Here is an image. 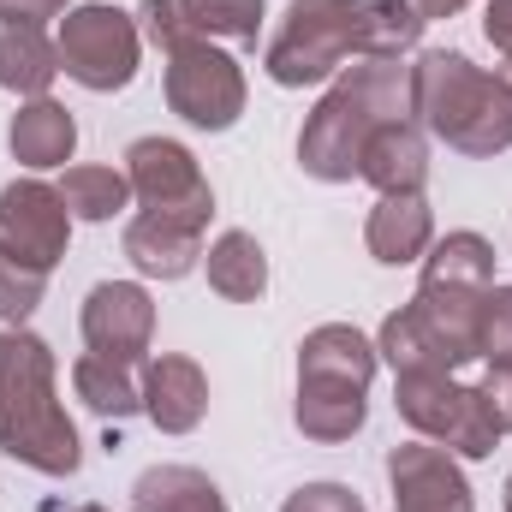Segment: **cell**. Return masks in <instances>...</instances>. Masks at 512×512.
<instances>
[{"label":"cell","mask_w":512,"mask_h":512,"mask_svg":"<svg viewBox=\"0 0 512 512\" xmlns=\"http://www.w3.org/2000/svg\"><path fill=\"white\" fill-rule=\"evenodd\" d=\"M131 512H227V501L191 465H149L131 483Z\"/></svg>","instance_id":"obj_20"},{"label":"cell","mask_w":512,"mask_h":512,"mask_svg":"<svg viewBox=\"0 0 512 512\" xmlns=\"http://www.w3.org/2000/svg\"><path fill=\"white\" fill-rule=\"evenodd\" d=\"M489 364H507L512 358V286H489L483 292V352Z\"/></svg>","instance_id":"obj_29"},{"label":"cell","mask_w":512,"mask_h":512,"mask_svg":"<svg viewBox=\"0 0 512 512\" xmlns=\"http://www.w3.org/2000/svg\"><path fill=\"white\" fill-rule=\"evenodd\" d=\"M411 120L459 155H501L512 149L507 72H483L459 48H429L411 66Z\"/></svg>","instance_id":"obj_3"},{"label":"cell","mask_w":512,"mask_h":512,"mask_svg":"<svg viewBox=\"0 0 512 512\" xmlns=\"http://www.w3.org/2000/svg\"><path fill=\"white\" fill-rule=\"evenodd\" d=\"M411 120V66L405 60H358L340 72V84L316 102V114L298 131V161L310 179L340 185L358 173V155L376 126Z\"/></svg>","instance_id":"obj_1"},{"label":"cell","mask_w":512,"mask_h":512,"mask_svg":"<svg viewBox=\"0 0 512 512\" xmlns=\"http://www.w3.org/2000/svg\"><path fill=\"white\" fill-rule=\"evenodd\" d=\"M292 417H298V429L310 435V441H352L358 429H364V417H370V405H364V393L358 387H322V382H298V405H292Z\"/></svg>","instance_id":"obj_21"},{"label":"cell","mask_w":512,"mask_h":512,"mask_svg":"<svg viewBox=\"0 0 512 512\" xmlns=\"http://www.w3.org/2000/svg\"><path fill=\"white\" fill-rule=\"evenodd\" d=\"M507 512H512V477H507Z\"/></svg>","instance_id":"obj_36"},{"label":"cell","mask_w":512,"mask_h":512,"mask_svg":"<svg viewBox=\"0 0 512 512\" xmlns=\"http://www.w3.org/2000/svg\"><path fill=\"white\" fill-rule=\"evenodd\" d=\"M0 447L42 477H72L84 459L78 429L54 399V352L24 328H0Z\"/></svg>","instance_id":"obj_2"},{"label":"cell","mask_w":512,"mask_h":512,"mask_svg":"<svg viewBox=\"0 0 512 512\" xmlns=\"http://www.w3.org/2000/svg\"><path fill=\"white\" fill-rule=\"evenodd\" d=\"M126 256H131V268L149 274V280H185L197 268V256H203V227L143 209L126 227Z\"/></svg>","instance_id":"obj_15"},{"label":"cell","mask_w":512,"mask_h":512,"mask_svg":"<svg viewBox=\"0 0 512 512\" xmlns=\"http://www.w3.org/2000/svg\"><path fill=\"white\" fill-rule=\"evenodd\" d=\"M179 12L197 42H215V36L256 42V30H262V0H179Z\"/></svg>","instance_id":"obj_26"},{"label":"cell","mask_w":512,"mask_h":512,"mask_svg":"<svg viewBox=\"0 0 512 512\" xmlns=\"http://www.w3.org/2000/svg\"><path fill=\"white\" fill-rule=\"evenodd\" d=\"M501 72H507V84H512V60H507V66H501Z\"/></svg>","instance_id":"obj_37"},{"label":"cell","mask_w":512,"mask_h":512,"mask_svg":"<svg viewBox=\"0 0 512 512\" xmlns=\"http://www.w3.org/2000/svg\"><path fill=\"white\" fill-rule=\"evenodd\" d=\"M203 262H209V286L233 304H251V298L268 292V256L251 233H221Z\"/></svg>","instance_id":"obj_23"},{"label":"cell","mask_w":512,"mask_h":512,"mask_svg":"<svg viewBox=\"0 0 512 512\" xmlns=\"http://www.w3.org/2000/svg\"><path fill=\"white\" fill-rule=\"evenodd\" d=\"M483 405H489V417L501 423V435L512 429V358L507 364H489V376H483Z\"/></svg>","instance_id":"obj_32"},{"label":"cell","mask_w":512,"mask_h":512,"mask_svg":"<svg viewBox=\"0 0 512 512\" xmlns=\"http://www.w3.org/2000/svg\"><path fill=\"white\" fill-rule=\"evenodd\" d=\"M143 36L161 48V54H173V48H185V42H197L191 36V24H185V12H179V0H143Z\"/></svg>","instance_id":"obj_30"},{"label":"cell","mask_w":512,"mask_h":512,"mask_svg":"<svg viewBox=\"0 0 512 512\" xmlns=\"http://www.w3.org/2000/svg\"><path fill=\"white\" fill-rule=\"evenodd\" d=\"M6 143H12V155H18L24 167H66L72 149H78V120H72L60 102L36 96V102H24V108L12 114Z\"/></svg>","instance_id":"obj_18"},{"label":"cell","mask_w":512,"mask_h":512,"mask_svg":"<svg viewBox=\"0 0 512 512\" xmlns=\"http://www.w3.org/2000/svg\"><path fill=\"white\" fill-rule=\"evenodd\" d=\"M411 316L423 322V334L435 340L447 370H459V364H471L483 352V292H471V286H429L423 280L417 298H411Z\"/></svg>","instance_id":"obj_12"},{"label":"cell","mask_w":512,"mask_h":512,"mask_svg":"<svg viewBox=\"0 0 512 512\" xmlns=\"http://www.w3.org/2000/svg\"><path fill=\"white\" fill-rule=\"evenodd\" d=\"M149 334H155V304H149L143 286H131V280L90 286V298H84V340H90V352H102L114 364H137L149 352Z\"/></svg>","instance_id":"obj_11"},{"label":"cell","mask_w":512,"mask_h":512,"mask_svg":"<svg viewBox=\"0 0 512 512\" xmlns=\"http://www.w3.org/2000/svg\"><path fill=\"white\" fill-rule=\"evenodd\" d=\"M42 286H48V274L18 268V262H0V322L6 328H24V316L42 304Z\"/></svg>","instance_id":"obj_28"},{"label":"cell","mask_w":512,"mask_h":512,"mask_svg":"<svg viewBox=\"0 0 512 512\" xmlns=\"http://www.w3.org/2000/svg\"><path fill=\"white\" fill-rule=\"evenodd\" d=\"M423 280L429 286H471L489 292L495 286V245L483 233H447L423 251Z\"/></svg>","instance_id":"obj_22"},{"label":"cell","mask_w":512,"mask_h":512,"mask_svg":"<svg viewBox=\"0 0 512 512\" xmlns=\"http://www.w3.org/2000/svg\"><path fill=\"white\" fill-rule=\"evenodd\" d=\"M143 411H149L155 429L191 435V429L203 423V411H209V382H203V370H197L191 358H179V352H161V358L143 370Z\"/></svg>","instance_id":"obj_14"},{"label":"cell","mask_w":512,"mask_h":512,"mask_svg":"<svg viewBox=\"0 0 512 512\" xmlns=\"http://www.w3.org/2000/svg\"><path fill=\"white\" fill-rule=\"evenodd\" d=\"M126 179L131 197L149 215H173V221H191V227H209V215H215V191H209L197 155L173 137H137L126 149Z\"/></svg>","instance_id":"obj_8"},{"label":"cell","mask_w":512,"mask_h":512,"mask_svg":"<svg viewBox=\"0 0 512 512\" xmlns=\"http://www.w3.org/2000/svg\"><path fill=\"white\" fill-rule=\"evenodd\" d=\"M483 36L512 60V0H483Z\"/></svg>","instance_id":"obj_33"},{"label":"cell","mask_w":512,"mask_h":512,"mask_svg":"<svg viewBox=\"0 0 512 512\" xmlns=\"http://www.w3.org/2000/svg\"><path fill=\"white\" fill-rule=\"evenodd\" d=\"M471 0H417V12H423V24L429 18H453V12H465Z\"/></svg>","instance_id":"obj_35"},{"label":"cell","mask_w":512,"mask_h":512,"mask_svg":"<svg viewBox=\"0 0 512 512\" xmlns=\"http://www.w3.org/2000/svg\"><path fill=\"white\" fill-rule=\"evenodd\" d=\"M280 512H364V501L346 483H304L298 495H286Z\"/></svg>","instance_id":"obj_31"},{"label":"cell","mask_w":512,"mask_h":512,"mask_svg":"<svg viewBox=\"0 0 512 512\" xmlns=\"http://www.w3.org/2000/svg\"><path fill=\"white\" fill-rule=\"evenodd\" d=\"M167 108L197 131H227L245 114V72L215 42H185L167 54Z\"/></svg>","instance_id":"obj_7"},{"label":"cell","mask_w":512,"mask_h":512,"mask_svg":"<svg viewBox=\"0 0 512 512\" xmlns=\"http://www.w3.org/2000/svg\"><path fill=\"white\" fill-rule=\"evenodd\" d=\"M376 364H382L376 346H370L358 328H346V322H322V328H310L304 346H298V382L358 387V393H370Z\"/></svg>","instance_id":"obj_13"},{"label":"cell","mask_w":512,"mask_h":512,"mask_svg":"<svg viewBox=\"0 0 512 512\" xmlns=\"http://www.w3.org/2000/svg\"><path fill=\"white\" fill-rule=\"evenodd\" d=\"M417 36H423L417 0H370V54L364 60H399L405 48H417Z\"/></svg>","instance_id":"obj_27"},{"label":"cell","mask_w":512,"mask_h":512,"mask_svg":"<svg viewBox=\"0 0 512 512\" xmlns=\"http://www.w3.org/2000/svg\"><path fill=\"white\" fill-rule=\"evenodd\" d=\"M364 245L376 262L399 268V262H417V256L435 245V215L423 203V191H399V197H382L370 209V227H364Z\"/></svg>","instance_id":"obj_17"},{"label":"cell","mask_w":512,"mask_h":512,"mask_svg":"<svg viewBox=\"0 0 512 512\" xmlns=\"http://www.w3.org/2000/svg\"><path fill=\"white\" fill-rule=\"evenodd\" d=\"M72 239V209L54 185L42 179H12L0 191V262H18V268H60Z\"/></svg>","instance_id":"obj_9"},{"label":"cell","mask_w":512,"mask_h":512,"mask_svg":"<svg viewBox=\"0 0 512 512\" xmlns=\"http://www.w3.org/2000/svg\"><path fill=\"white\" fill-rule=\"evenodd\" d=\"M358 179H370L382 197H399V191H423L429 179V143L417 120H393V126H376L364 155H358Z\"/></svg>","instance_id":"obj_16"},{"label":"cell","mask_w":512,"mask_h":512,"mask_svg":"<svg viewBox=\"0 0 512 512\" xmlns=\"http://www.w3.org/2000/svg\"><path fill=\"white\" fill-rule=\"evenodd\" d=\"M393 512H471V483L459 459L435 441H405L387 453Z\"/></svg>","instance_id":"obj_10"},{"label":"cell","mask_w":512,"mask_h":512,"mask_svg":"<svg viewBox=\"0 0 512 512\" xmlns=\"http://www.w3.org/2000/svg\"><path fill=\"white\" fill-rule=\"evenodd\" d=\"M60 72V54L54 42L42 36V24H18V18H0V90L12 96H48Z\"/></svg>","instance_id":"obj_19"},{"label":"cell","mask_w":512,"mask_h":512,"mask_svg":"<svg viewBox=\"0 0 512 512\" xmlns=\"http://www.w3.org/2000/svg\"><path fill=\"white\" fill-rule=\"evenodd\" d=\"M72 0H0V18H18V24H42V18H60Z\"/></svg>","instance_id":"obj_34"},{"label":"cell","mask_w":512,"mask_h":512,"mask_svg":"<svg viewBox=\"0 0 512 512\" xmlns=\"http://www.w3.org/2000/svg\"><path fill=\"white\" fill-rule=\"evenodd\" d=\"M78 512H102V507H78Z\"/></svg>","instance_id":"obj_38"},{"label":"cell","mask_w":512,"mask_h":512,"mask_svg":"<svg viewBox=\"0 0 512 512\" xmlns=\"http://www.w3.org/2000/svg\"><path fill=\"white\" fill-rule=\"evenodd\" d=\"M72 387H78V399H84L96 417H108V423L143 411V387L131 382V364H114V358H102V352H90V358L72 364Z\"/></svg>","instance_id":"obj_24"},{"label":"cell","mask_w":512,"mask_h":512,"mask_svg":"<svg viewBox=\"0 0 512 512\" xmlns=\"http://www.w3.org/2000/svg\"><path fill=\"white\" fill-rule=\"evenodd\" d=\"M60 197H66L72 221H114L131 203V179L114 167H66Z\"/></svg>","instance_id":"obj_25"},{"label":"cell","mask_w":512,"mask_h":512,"mask_svg":"<svg viewBox=\"0 0 512 512\" xmlns=\"http://www.w3.org/2000/svg\"><path fill=\"white\" fill-rule=\"evenodd\" d=\"M352 54H370V0H292L262 66L280 90H304L346 72Z\"/></svg>","instance_id":"obj_4"},{"label":"cell","mask_w":512,"mask_h":512,"mask_svg":"<svg viewBox=\"0 0 512 512\" xmlns=\"http://www.w3.org/2000/svg\"><path fill=\"white\" fill-rule=\"evenodd\" d=\"M60 72L78 78L84 90H126L137 78V54H143V36L131 24V12L120 6H72L60 18Z\"/></svg>","instance_id":"obj_6"},{"label":"cell","mask_w":512,"mask_h":512,"mask_svg":"<svg viewBox=\"0 0 512 512\" xmlns=\"http://www.w3.org/2000/svg\"><path fill=\"white\" fill-rule=\"evenodd\" d=\"M393 405L417 429V441H435L459 459H489L501 441V423L489 417L483 387H465L453 376H399Z\"/></svg>","instance_id":"obj_5"}]
</instances>
